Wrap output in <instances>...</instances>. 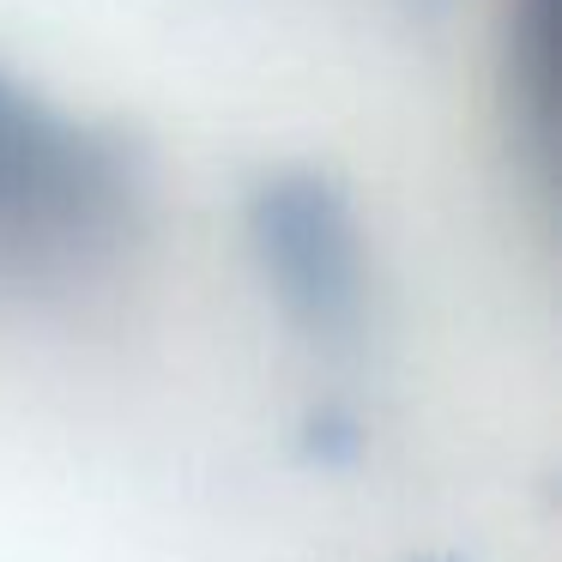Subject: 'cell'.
<instances>
[{"instance_id": "6da1fadb", "label": "cell", "mask_w": 562, "mask_h": 562, "mask_svg": "<svg viewBox=\"0 0 562 562\" xmlns=\"http://www.w3.org/2000/svg\"><path fill=\"white\" fill-rule=\"evenodd\" d=\"M134 212L122 134L86 127L0 74V260H79Z\"/></svg>"}, {"instance_id": "7a4b0ae2", "label": "cell", "mask_w": 562, "mask_h": 562, "mask_svg": "<svg viewBox=\"0 0 562 562\" xmlns=\"http://www.w3.org/2000/svg\"><path fill=\"white\" fill-rule=\"evenodd\" d=\"M248 231L284 315L315 339H351L369 296V255L339 182L315 170L267 176L248 200Z\"/></svg>"}]
</instances>
